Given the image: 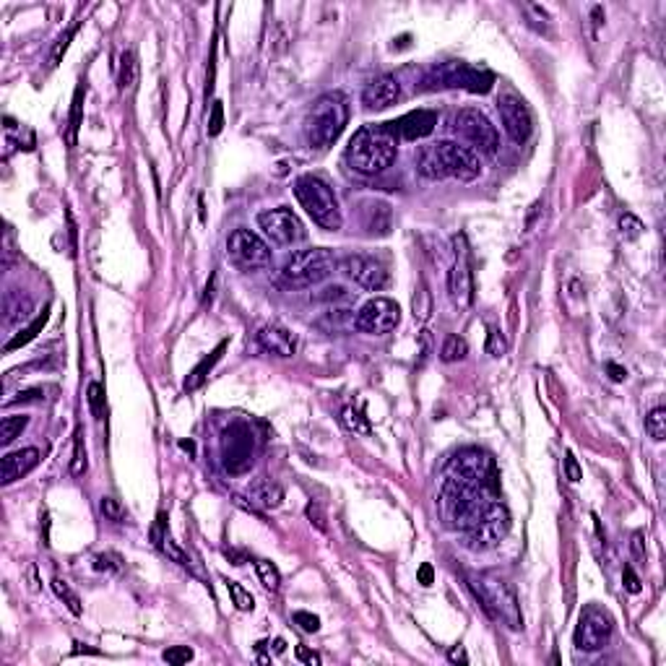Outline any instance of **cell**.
Here are the masks:
<instances>
[{"label": "cell", "mask_w": 666, "mask_h": 666, "mask_svg": "<svg viewBox=\"0 0 666 666\" xmlns=\"http://www.w3.org/2000/svg\"><path fill=\"white\" fill-rule=\"evenodd\" d=\"M401 99V84L396 76H380L370 81L362 92V104L367 110H385Z\"/></svg>", "instance_id": "cell-20"}, {"label": "cell", "mask_w": 666, "mask_h": 666, "mask_svg": "<svg viewBox=\"0 0 666 666\" xmlns=\"http://www.w3.org/2000/svg\"><path fill=\"white\" fill-rule=\"evenodd\" d=\"M47 320H50V308H44L42 315H37L32 323L26 325L24 331L18 333V336H13V339L6 344V351H16V349H21V346H26V344L32 341V339H37V333H39L44 325H47Z\"/></svg>", "instance_id": "cell-28"}, {"label": "cell", "mask_w": 666, "mask_h": 666, "mask_svg": "<svg viewBox=\"0 0 666 666\" xmlns=\"http://www.w3.org/2000/svg\"><path fill=\"white\" fill-rule=\"evenodd\" d=\"M339 271L367 291H380L391 282L388 268L370 256H346L344 260H339Z\"/></svg>", "instance_id": "cell-13"}, {"label": "cell", "mask_w": 666, "mask_h": 666, "mask_svg": "<svg viewBox=\"0 0 666 666\" xmlns=\"http://www.w3.org/2000/svg\"><path fill=\"white\" fill-rule=\"evenodd\" d=\"M344 425H346L351 432H357V435H370V432H372L370 419L365 417V411L359 409V406H346V409H344Z\"/></svg>", "instance_id": "cell-35"}, {"label": "cell", "mask_w": 666, "mask_h": 666, "mask_svg": "<svg viewBox=\"0 0 666 666\" xmlns=\"http://www.w3.org/2000/svg\"><path fill=\"white\" fill-rule=\"evenodd\" d=\"M258 344L274 357H291L297 351V339L279 323H268L258 331Z\"/></svg>", "instance_id": "cell-22"}, {"label": "cell", "mask_w": 666, "mask_h": 666, "mask_svg": "<svg viewBox=\"0 0 666 666\" xmlns=\"http://www.w3.org/2000/svg\"><path fill=\"white\" fill-rule=\"evenodd\" d=\"M227 346H230V341L224 339V341L219 344V346H216V349L211 351L208 357H203V359H201V362H198V365H196V367L190 370L188 380H185V391L193 393V391H198V388H201V385L206 383V377H208V372H211V370H214L216 362L222 359V354H224V351H227Z\"/></svg>", "instance_id": "cell-25"}, {"label": "cell", "mask_w": 666, "mask_h": 666, "mask_svg": "<svg viewBox=\"0 0 666 666\" xmlns=\"http://www.w3.org/2000/svg\"><path fill=\"white\" fill-rule=\"evenodd\" d=\"M78 26H81V21H73V24H70L68 29H65V32H63V34L58 37V42L52 44V52H50V58H47V65H50V68H55V65H58L60 60H63V55L68 52L70 39L76 37Z\"/></svg>", "instance_id": "cell-32"}, {"label": "cell", "mask_w": 666, "mask_h": 666, "mask_svg": "<svg viewBox=\"0 0 666 666\" xmlns=\"http://www.w3.org/2000/svg\"><path fill=\"white\" fill-rule=\"evenodd\" d=\"M224 583H227V591H230V596H232V604H234L239 612H253V607H256L253 593L237 581H224Z\"/></svg>", "instance_id": "cell-36"}, {"label": "cell", "mask_w": 666, "mask_h": 666, "mask_svg": "<svg viewBox=\"0 0 666 666\" xmlns=\"http://www.w3.org/2000/svg\"><path fill=\"white\" fill-rule=\"evenodd\" d=\"M497 112H500L503 128L510 136L513 144H526L531 138V130H534V120H531V112L521 96L503 94L497 99Z\"/></svg>", "instance_id": "cell-16"}, {"label": "cell", "mask_w": 666, "mask_h": 666, "mask_svg": "<svg viewBox=\"0 0 666 666\" xmlns=\"http://www.w3.org/2000/svg\"><path fill=\"white\" fill-rule=\"evenodd\" d=\"M164 536H167V515H164V513H159V515H156V521H154V529H151V541H154V544H159Z\"/></svg>", "instance_id": "cell-52"}, {"label": "cell", "mask_w": 666, "mask_h": 666, "mask_svg": "<svg viewBox=\"0 0 666 666\" xmlns=\"http://www.w3.org/2000/svg\"><path fill=\"white\" fill-rule=\"evenodd\" d=\"M646 432H648L656 443H661L666 437V409H661V406H656V409L651 411L648 417H646Z\"/></svg>", "instance_id": "cell-38"}, {"label": "cell", "mask_w": 666, "mask_h": 666, "mask_svg": "<svg viewBox=\"0 0 666 666\" xmlns=\"http://www.w3.org/2000/svg\"><path fill=\"white\" fill-rule=\"evenodd\" d=\"M258 224L265 232V237L276 245H294L299 239H305V227L289 208H271L258 214Z\"/></svg>", "instance_id": "cell-15"}, {"label": "cell", "mask_w": 666, "mask_h": 666, "mask_svg": "<svg viewBox=\"0 0 666 666\" xmlns=\"http://www.w3.org/2000/svg\"><path fill=\"white\" fill-rule=\"evenodd\" d=\"M632 552H635V557H646V552H643V534H635L632 536Z\"/></svg>", "instance_id": "cell-59"}, {"label": "cell", "mask_w": 666, "mask_h": 666, "mask_svg": "<svg viewBox=\"0 0 666 666\" xmlns=\"http://www.w3.org/2000/svg\"><path fill=\"white\" fill-rule=\"evenodd\" d=\"M565 477L570 479V482H581L583 479V469L578 466V458L570 451L565 453Z\"/></svg>", "instance_id": "cell-49"}, {"label": "cell", "mask_w": 666, "mask_h": 666, "mask_svg": "<svg viewBox=\"0 0 666 666\" xmlns=\"http://www.w3.org/2000/svg\"><path fill=\"white\" fill-rule=\"evenodd\" d=\"M396 154H398V136L393 122L359 128L346 149L349 167L359 175H380L391 167Z\"/></svg>", "instance_id": "cell-2"}, {"label": "cell", "mask_w": 666, "mask_h": 666, "mask_svg": "<svg viewBox=\"0 0 666 666\" xmlns=\"http://www.w3.org/2000/svg\"><path fill=\"white\" fill-rule=\"evenodd\" d=\"M297 658L302 661V664H308V666H320V656H318L315 651H310L308 646H297Z\"/></svg>", "instance_id": "cell-53"}, {"label": "cell", "mask_w": 666, "mask_h": 666, "mask_svg": "<svg viewBox=\"0 0 666 666\" xmlns=\"http://www.w3.org/2000/svg\"><path fill=\"white\" fill-rule=\"evenodd\" d=\"M52 591H55V596L65 604V607L70 609V615L81 617V612H84V607H81V598L76 596V591L70 589L68 581H63V578H52Z\"/></svg>", "instance_id": "cell-30"}, {"label": "cell", "mask_w": 666, "mask_h": 666, "mask_svg": "<svg viewBox=\"0 0 666 666\" xmlns=\"http://www.w3.org/2000/svg\"><path fill=\"white\" fill-rule=\"evenodd\" d=\"M274 648H276V653H282V651H284V641H276V643H274Z\"/></svg>", "instance_id": "cell-61"}, {"label": "cell", "mask_w": 666, "mask_h": 666, "mask_svg": "<svg viewBox=\"0 0 666 666\" xmlns=\"http://www.w3.org/2000/svg\"><path fill=\"white\" fill-rule=\"evenodd\" d=\"M453 245H455V263L451 265V274H448V291H451V299L458 308H469L471 299H474V276H471L466 237L455 234Z\"/></svg>", "instance_id": "cell-14"}, {"label": "cell", "mask_w": 666, "mask_h": 666, "mask_svg": "<svg viewBox=\"0 0 666 666\" xmlns=\"http://www.w3.org/2000/svg\"><path fill=\"white\" fill-rule=\"evenodd\" d=\"M294 196H297L299 206L310 214V219L323 227V230H341L344 216L339 208V201L333 196V190L328 182H323L315 175H302L294 182Z\"/></svg>", "instance_id": "cell-5"}, {"label": "cell", "mask_w": 666, "mask_h": 666, "mask_svg": "<svg viewBox=\"0 0 666 666\" xmlns=\"http://www.w3.org/2000/svg\"><path fill=\"white\" fill-rule=\"evenodd\" d=\"M505 351H508V344H505L503 333L497 331V328H489V333H487V354H489V357H503Z\"/></svg>", "instance_id": "cell-45"}, {"label": "cell", "mask_w": 666, "mask_h": 666, "mask_svg": "<svg viewBox=\"0 0 666 666\" xmlns=\"http://www.w3.org/2000/svg\"><path fill=\"white\" fill-rule=\"evenodd\" d=\"M437 154H440V162H443L445 177H455L461 182H471L482 175V162L474 149L469 146H461L455 141H440L435 144Z\"/></svg>", "instance_id": "cell-11"}, {"label": "cell", "mask_w": 666, "mask_h": 666, "mask_svg": "<svg viewBox=\"0 0 666 666\" xmlns=\"http://www.w3.org/2000/svg\"><path fill=\"white\" fill-rule=\"evenodd\" d=\"M26 578H29V591H39V578H37V565H29L26 567Z\"/></svg>", "instance_id": "cell-56"}, {"label": "cell", "mask_w": 666, "mask_h": 666, "mask_svg": "<svg viewBox=\"0 0 666 666\" xmlns=\"http://www.w3.org/2000/svg\"><path fill=\"white\" fill-rule=\"evenodd\" d=\"M224 128V107L222 102H214L211 104V115H208V125H206V130H208V136H219Z\"/></svg>", "instance_id": "cell-46"}, {"label": "cell", "mask_w": 666, "mask_h": 666, "mask_svg": "<svg viewBox=\"0 0 666 666\" xmlns=\"http://www.w3.org/2000/svg\"><path fill=\"white\" fill-rule=\"evenodd\" d=\"M193 648H188V646H172V648H167L162 653V658L167 661V664H172V666H182V664H188V661H193Z\"/></svg>", "instance_id": "cell-41"}, {"label": "cell", "mask_w": 666, "mask_h": 666, "mask_svg": "<svg viewBox=\"0 0 666 666\" xmlns=\"http://www.w3.org/2000/svg\"><path fill=\"white\" fill-rule=\"evenodd\" d=\"M417 581L422 583V586H432V581H435V570H432V565H422L417 572Z\"/></svg>", "instance_id": "cell-54"}, {"label": "cell", "mask_w": 666, "mask_h": 666, "mask_svg": "<svg viewBox=\"0 0 666 666\" xmlns=\"http://www.w3.org/2000/svg\"><path fill=\"white\" fill-rule=\"evenodd\" d=\"M448 661H451V664H469V656H466L463 646H453V648L448 651Z\"/></svg>", "instance_id": "cell-55"}, {"label": "cell", "mask_w": 666, "mask_h": 666, "mask_svg": "<svg viewBox=\"0 0 666 666\" xmlns=\"http://www.w3.org/2000/svg\"><path fill=\"white\" fill-rule=\"evenodd\" d=\"M227 258L242 271H258L271 263V248L256 232L234 230L227 239Z\"/></svg>", "instance_id": "cell-10"}, {"label": "cell", "mask_w": 666, "mask_h": 666, "mask_svg": "<svg viewBox=\"0 0 666 666\" xmlns=\"http://www.w3.org/2000/svg\"><path fill=\"white\" fill-rule=\"evenodd\" d=\"M224 463L232 474H242L253 466V435L245 425H234L224 435Z\"/></svg>", "instance_id": "cell-18"}, {"label": "cell", "mask_w": 666, "mask_h": 666, "mask_svg": "<svg viewBox=\"0 0 666 666\" xmlns=\"http://www.w3.org/2000/svg\"><path fill=\"white\" fill-rule=\"evenodd\" d=\"M469 586L492 620L508 624L510 630H523L521 604H518L510 583H505L503 578L489 575V572H479V575H469Z\"/></svg>", "instance_id": "cell-3"}, {"label": "cell", "mask_w": 666, "mask_h": 666, "mask_svg": "<svg viewBox=\"0 0 666 666\" xmlns=\"http://www.w3.org/2000/svg\"><path fill=\"white\" fill-rule=\"evenodd\" d=\"M256 570H258V578H260V583H263L268 591H279V589H282V572H279V567H276L271 560H258Z\"/></svg>", "instance_id": "cell-34"}, {"label": "cell", "mask_w": 666, "mask_h": 666, "mask_svg": "<svg viewBox=\"0 0 666 666\" xmlns=\"http://www.w3.org/2000/svg\"><path fill=\"white\" fill-rule=\"evenodd\" d=\"M391 206L383 201H367L365 203V230L370 234H388L391 232Z\"/></svg>", "instance_id": "cell-24"}, {"label": "cell", "mask_w": 666, "mask_h": 666, "mask_svg": "<svg viewBox=\"0 0 666 666\" xmlns=\"http://www.w3.org/2000/svg\"><path fill=\"white\" fill-rule=\"evenodd\" d=\"M94 570L99 572H115L120 570V557L112 555V552H104V555L94 557Z\"/></svg>", "instance_id": "cell-47"}, {"label": "cell", "mask_w": 666, "mask_h": 666, "mask_svg": "<svg viewBox=\"0 0 666 666\" xmlns=\"http://www.w3.org/2000/svg\"><path fill=\"white\" fill-rule=\"evenodd\" d=\"M401 323V308L388 297H375L370 299L365 308L359 310L357 320V331L370 333V336H383V333H391L396 325Z\"/></svg>", "instance_id": "cell-12"}, {"label": "cell", "mask_w": 666, "mask_h": 666, "mask_svg": "<svg viewBox=\"0 0 666 666\" xmlns=\"http://www.w3.org/2000/svg\"><path fill=\"white\" fill-rule=\"evenodd\" d=\"M99 508H102V513H104V518H107V521L120 523L122 518H125V508H122V505H120L115 497H102V505H99Z\"/></svg>", "instance_id": "cell-44"}, {"label": "cell", "mask_w": 666, "mask_h": 666, "mask_svg": "<svg viewBox=\"0 0 666 666\" xmlns=\"http://www.w3.org/2000/svg\"><path fill=\"white\" fill-rule=\"evenodd\" d=\"M180 448H182V451H188V453H193V451H196V445L190 443V440H182V443H180Z\"/></svg>", "instance_id": "cell-60"}, {"label": "cell", "mask_w": 666, "mask_h": 666, "mask_svg": "<svg viewBox=\"0 0 666 666\" xmlns=\"http://www.w3.org/2000/svg\"><path fill=\"white\" fill-rule=\"evenodd\" d=\"M497 497H500V482L469 479L451 469L437 497V508L448 529L466 534L500 503Z\"/></svg>", "instance_id": "cell-1"}, {"label": "cell", "mask_w": 666, "mask_h": 666, "mask_svg": "<svg viewBox=\"0 0 666 666\" xmlns=\"http://www.w3.org/2000/svg\"><path fill=\"white\" fill-rule=\"evenodd\" d=\"M156 547L162 549V552H164V555H167V557H170L172 563L182 565V567H190V560H188V555H185V552H182V549H180L177 544H175V541H172V539H170V534H167V536H164L162 541H159V544H156Z\"/></svg>", "instance_id": "cell-40"}, {"label": "cell", "mask_w": 666, "mask_h": 666, "mask_svg": "<svg viewBox=\"0 0 666 666\" xmlns=\"http://www.w3.org/2000/svg\"><path fill=\"white\" fill-rule=\"evenodd\" d=\"M294 624H299L305 632H318L320 630V620L310 612H294Z\"/></svg>", "instance_id": "cell-48"}, {"label": "cell", "mask_w": 666, "mask_h": 666, "mask_svg": "<svg viewBox=\"0 0 666 666\" xmlns=\"http://www.w3.org/2000/svg\"><path fill=\"white\" fill-rule=\"evenodd\" d=\"M453 130L461 138H466L479 154L492 156L500 149V136H497L495 125L489 122V118L482 110H474V107L458 110L455 118H453Z\"/></svg>", "instance_id": "cell-8"}, {"label": "cell", "mask_w": 666, "mask_h": 666, "mask_svg": "<svg viewBox=\"0 0 666 666\" xmlns=\"http://www.w3.org/2000/svg\"><path fill=\"white\" fill-rule=\"evenodd\" d=\"M29 425V417L26 414H11V417H3L0 422V445H11Z\"/></svg>", "instance_id": "cell-29"}, {"label": "cell", "mask_w": 666, "mask_h": 666, "mask_svg": "<svg viewBox=\"0 0 666 666\" xmlns=\"http://www.w3.org/2000/svg\"><path fill=\"white\" fill-rule=\"evenodd\" d=\"M622 581H624V589L630 591V593H641L643 591V583H641V578L635 575V570H632L630 565L624 567V572H622Z\"/></svg>", "instance_id": "cell-50"}, {"label": "cell", "mask_w": 666, "mask_h": 666, "mask_svg": "<svg viewBox=\"0 0 666 666\" xmlns=\"http://www.w3.org/2000/svg\"><path fill=\"white\" fill-rule=\"evenodd\" d=\"M466 354H469V346H466L461 336H448L443 346H440V359L443 362H461V359H466Z\"/></svg>", "instance_id": "cell-33"}, {"label": "cell", "mask_w": 666, "mask_h": 666, "mask_svg": "<svg viewBox=\"0 0 666 666\" xmlns=\"http://www.w3.org/2000/svg\"><path fill=\"white\" fill-rule=\"evenodd\" d=\"M607 370H609V375H612V380H615V383H622L624 377H627V370L617 367V365H612V362L607 365Z\"/></svg>", "instance_id": "cell-57"}, {"label": "cell", "mask_w": 666, "mask_h": 666, "mask_svg": "<svg viewBox=\"0 0 666 666\" xmlns=\"http://www.w3.org/2000/svg\"><path fill=\"white\" fill-rule=\"evenodd\" d=\"M248 495L250 503L263 508V510H276L284 503V489L276 482H268V479H258L256 484H250Z\"/></svg>", "instance_id": "cell-23"}, {"label": "cell", "mask_w": 666, "mask_h": 666, "mask_svg": "<svg viewBox=\"0 0 666 666\" xmlns=\"http://www.w3.org/2000/svg\"><path fill=\"white\" fill-rule=\"evenodd\" d=\"M136 84H138V60L133 52L125 50L120 55V63H118V86L122 94H128V92L136 89Z\"/></svg>", "instance_id": "cell-26"}, {"label": "cell", "mask_w": 666, "mask_h": 666, "mask_svg": "<svg viewBox=\"0 0 666 666\" xmlns=\"http://www.w3.org/2000/svg\"><path fill=\"white\" fill-rule=\"evenodd\" d=\"M86 398H89V409L94 414V419L104 417V388L99 383H89V391H86Z\"/></svg>", "instance_id": "cell-39"}, {"label": "cell", "mask_w": 666, "mask_h": 666, "mask_svg": "<svg viewBox=\"0 0 666 666\" xmlns=\"http://www.w3.org/2000/svg\"><path fill=\"white\" fill-rule=\"evenodd\" d=\"M305 513H308L310 523H315V529L325 531V515H323V510H320V505H318V503H310L308 508H305Z\"/></svg>", "instance_id": "cell-51"}, {"label": "cell", "mask_w": 666, "mask_h": 666, "mask_svg": "<svg viewBox=\"0 0 666 666\" xmlns=\"http://www.w3.org/2000/svg\"><path fill=\"white\" fill-rule=\"evenodd\" d=\"M612 630H615V620L607 609H601L598 604H589V607H583L581 617H578L575 646L586 653H596L604 646H609Z\"/></svg>", "instance_id": "cell-9"}, {"label": "cell", "mask_w": 666, "mask_h": 666, "mask_svg": "<svg viewBox=\"0 0 666 666\" xmlns=\"http://www.w3.org/2000/svg\"><path fill=\"white\" fill-rule=\"evenodd\" d=\"M339 271V260L328 248H310L291 253L282 265V279L289 287H313Z\"/></svg>", "instance_id": "cell-6"}, {"label": "cell", "mask_w": 666, "mask_h": 666, "mask_svg": "<svg viewBox=\"0 0 666 666\" xmlns=\"http://www.w3.org/2000/svg\"><path fill=\"white\" fill-rule=\"evenodd\" d=\"M76 440H73V458H70V474L73 477H84L89 469V458H86V445H84V429L76 427Z\"/></svg>", "instance_id": "cell-31"}, {"label": "cell", "mask_w": 666, "mask_h": 666, "mask_svg": "<svg viewBox=\"0 0 666 666\" xmlns=\"http://www.w3.org/2000/svg\"><path fill=\"white\" fill-rule=\"evenodd\" d=\"M495 76L487 68H474L463 60L440 63L425 76V89H463L471 94H487Z\"/></svg>", "instance_id": "cell-7"}, {"label": "cell", "mask_w": 666, "mask_h": 666, "mask_svg": "<svg viewBox=\"0 0 666 666\" xmlns=\"http://www.w3.org/2000/svg\"><path fill=\"white\" fill-rule=\"evenodd\" d=\"M508 529H510V515L503 503H497L474 529L466 531V544L471 549H489L508 534Z\"/></svg>", "instance_id": "cell-17"}, {"label": "cell", "mask_w": 666, "mask_h": 666, "mask_svg": "<svg viewBox=\"0 0 666 666\" xmlns=\"http://www.w3.org/2000/svg\"><path fill=\"white\" fill-rule=\"evenodd\" d=\"M620 232H622L624 239H635L643 232V222L638 219V216L622 214L620 216Z\"/></svg>", "instance_id": "cell-43"}, {"label": "cell", "mask_w": 666, "mask_h": 666, "mask_svg": "<svg viewBox=\"0 0 666 666\" xmlns=\"http://www.w3.org/2000/svg\"><path fill=\"white\" fill-rule=\"evenodd\" d=\"M84 94H86V86L81 84L73 94V107H70V130H68V144L76 146V136L78 128H81V110H84Z\"/></svg>", "instance_id": "cell-37"}, {"label": "cell", "mask_w": 666, "mask_h": 666, "mask_svg": "<svg viewBox=\"0 0 666 666\" xmlns=\"http://www.w3.org/2000/svg\"><path fill=\"white\" fill-rule=\"evenodd\" d=\"M417 170L422 177H427V180H443L445 177L443 162H440V154H437L435 146H425V149L419 151Z\"/></svg>", "instance_id": "cell-27"}, {"label": "cell", "mask_w": 666, "mask_h": 666, "mask_svg": "<svg viewBox=\"0 0 666 666\" xmlns=\"http://www.w3.org/2000/svg\"><path fill=\"white\" fill-rule=\"evenodd\" d=\"M42 461V453L37 448H21V451L6 453L3 455V466H0V484L8 487L16 479H24L29 471L37 469V463Z\"/></svg>", "instance_id": "cell-19"}, {"label": "cell", "mask_w": 666, "mask_h": 666, "mask_svg": "<svg viewBox=\"0 0 666 666\" xmlns=\"http://www.w3.org/2000/svg\"><path fill=\"white\" fill-rule=\"evenodd\" d=\"M429 310H432V297H429L427 287L422 284V287H419V291L414 294V318H419V320H427Z\"/></svg>", "instance_id": "cell-42"}, {"label": "cell", "mask_w": 666, "mask_h": 666, "mask_svg": "<svg viewBox=\"0 0 666 666\" xmlns=\"http://www.w3.org/2000/svg\"><path fill=\"white\" fill-rule=\"evenodd\" d=\"M39 393L42 391H26V393H18L21 398H13V401L8 403H21V401H39Z\"/></svg>", "instance_id": "cell-58"}, {"label": "cell", "mask_w": 666, "mask_h": 666, "mask_svg": "<svg viewBox=\"0 0 666 666\" xmlns=\"http://www.w3.org/2000/svg\"><path fill=\"white\" fill-rule=\"evenodd\" d=\"M346 120H349V107L341 94L333 92V94L318 96L313 110L308 112V120H305V136H308L310 146H315V149L331 146L344 133Z\"/></svg>", "instance_id": "cell-4"}, {"label": "cell", "mask_w": 666, "mask_h": 666, "mask_svg": "<svg viewBox=\"0 0 666 666\" xmlns=\"http://www.w3.org/2000/svg\"><path fill=\"white\" fill-rule=\"evenodd\" d=\"M437 125V112L432 110H417L403 115L398 122H393L396 128V136H401L403 141H419V138H427Z\"/></svg>", "instance_id": "cell-21"}]
</instances>
